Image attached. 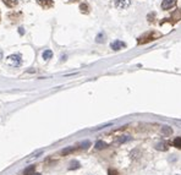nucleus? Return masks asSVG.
<instances>
[{
  "label": "nucleus",
  "mask_w": 181,
  "mask_h": 175,
  "mask_svg": "<svg viewBox=\"0 0 181 175\" xmlns=\"http://www.w3.org/2000/svg\"><path fill=\"white\" fill-rule=\"evenodd\" d=\"M173 146L176 147V148H179V150H181V136L176 137V138H175V140L173 141Z\"/></svg>",
  "instance_id": "12"
},
{
  "label": "nucleus",
  "mask_w": 181,
  "mask_h": 175,
  "mask_svg": "<svg viewBox=\"0 0 181 175\" xmlns=\"http://www.w3.org/2000/svg\"><path fill=\"white\" fill-rule=\"evenodd\" d=\"M89 146H91V142L89 141H83V142L80 143V147L81 148H88Z\"/></svg>",
  "instance_id": "17"
},
{
  "label": "nucleus",
  "mask_w": 181,
  "mask_h": 175,
  "mask_svg": "<svg viewBox=\"0 0 181 175\" xmlns=\"http://www.w3.org/2000/svg\"><path fill=\"white\" fill-rule=\"evenodd\" d=\"M94 147L97 148V150H104V148L108 147V145H107V142L99 140V141H97V142H96V146H94Z\"/></svg>",
  "instance_id": "8"
},
{
  "label": "nucleus",
  "mask_w": 181,
  "mask_h": 175,
  "mask_svg": "<svg viewBox=\"0 0 181 175\" xmlns=\"http://www.w3.org/2000/svg\"><path fill=\"white\" fill-rule=\"evenodd\" d=\"M160 34L156 33V32H148L146 34H143L142 37H139L138 39V44H143V43H147V42H151V40H154L159 37Z\"/></svg>",
  "instance_id": "1"
},
{
  "label": "nucleus",
  "mask_w": 181,
  "mask_h": 175,
  "mask_svg": "<svg viewBox=\"0 0 181 175\" xmlns=\"http://www.w3.org/2000/svg\"><path fill=\"white\" fill-rule=\"evenodd\" d=\"M173 133V129L170 126H164L162 127V135L163 136H170Z\"/></svg>",
  "instance_id": "7"
},
{
  "label": "nucleus",
  "mask_w": 181,
  "mask_h": 175,
  "mask_svg": "<svg viewBox=\"0 0 181 175\" xmlns=\"http://www.w3.org/2000/svg\"><path fill=\"white\" fill-rule=\"evenodd\" d=\"M1 56H3V53H1V51H0V59H1Z\"/></svg>",
  "instance_id": "21"
},
{
  "label": "nucleus",
  "mask_w": 181,
  "mask_h": 175,
  "mask_svg": "<svg viewBox=\"0 0 181 175\" xmlns=\"http://www.w3.org/2000/svg\"><path fill=\"white\" fill-rule=\"evenodd\" d=\"M4 3L6 4L8 6H10V8H12V6H15V5H17L16 0H4Z\"/></svg>",
  "instance_id": "15"
},
{
  "label": "nucleus",
  "mask_w": 181,
  "mask_h": 175,
  "mask_svg": "<svg viewBox=\"0 0 181 175\" xmlns=\"http://www.w3.org/2000/svg\"><path fill=\"white\" fill-rule=\"evenodd\" d=\"M97 42L98 43H102V42H104V34L103 33H99L97 36Z\"/></svg>",
  "instance_id": "18"
},
{
  "label": "nucleus",
  "mask_w": 181,
  "mask_h": 175,
  "mask_svg": "<svg viewBox=\"0 0 181 175\" xmlns=\"http://www.w3.org/2000/svg\"><path fill=\"white\" fill-rule=\"evenodd\" d=\"M80 9L82 10V12H88V6H87L86 4H81Z\"/></svg>",
  "instance_id": "19"
},
{
  "label": "nucleus",
  "mask_w": 181,
  "mask_h": 175,
  "mask_svg": "<svg viewBox=\"0 0 181 175\" xmlns=\"http://www.w3.org/2000/svg\"><path fill=\"white\" fill-rule=\"evenodd\" d=\"M130 140H131V137H128V136H121L117 141H119V143H124V142H127Z\"/></svg>",
  "instance_id": "16"
},
{
  "label": "nucleus",
  "mask_w": 181,
  "mask_h": 175,
  "mask_svg": "<svg viewBox=\"0 0 181 175\" xmlns=\"http://www.w3.org/2000/svg\"><path fill=\"white\" fill-rule=\"evenodd\" d=\"M33 175H40V174H33Z\"/></svg>",
  "instance_id": "22"
},
{
  "label": "nucleus",
  "mask_w": 181,
  "mask_h": 175,
  "mask_svg": "<svg viewBox=\"0 0 181 175\" xmlns=\"http://www.w3.org/2000/svg\"><path fill=\"white\" fill-rule=\"evenodd\" d=\"M8 64L14 66V68H18L22 64V58L20 54H12L8 58Z\"/></svg>",
  "instance_id": "2"
},
{
  "label": "nucleus",
  "mask_w": 181,
  "mask_h": 175,
  "mask_svg": "<svg viewBox=\"0 0 181 175\" xmlns=\"http://www.w3.org/2000/svg\"><path fill=\"white\" fill-rule=\"evenodd\" d=\"M50 58H53V51H51L50 49L44 50V51H43V59L48 60V59H50Z\"/></svg>",
  "instance_id": "11"
},
{
  "label": "nucleus",
  "mask_w": 181,
  "mask_h": 175,
  "mask_svg": "<svg viewBox=\"0 0 181 175\" xmlns=\"http://www.w3.org/2000/svg\"><path fill=\"white\" fill-rule=\"evenodd\" d=\"M110 47H111V49H114V50H120V49H122V48H125L126 44L124 43V42H121V40H115V42L111 43Z\"/></svg>",
  "instance_id": "4"
},
{
  "label": "nucleus",
  "mask_w": 181,
  "mask_h": 175,
  "mask_svg": "<svg viewBox=\"0 0 181 175\" xmlns=\"http://www.w3.org/2000/svg\"><path fill=\"white\" fill-rule=\"evenodd\" d=\"M80 168V163L77 162V161H72L71 163H70V170H75V169H79Z\"/></svg>",
  "instance_id": "14"
},
{
  "label": "nucleus",
  "mask_w": 181,
  "mask_h": 175,
  "mask_svg": "<svg viewBox=\"0 0 181 175\" xmlns=\"http://www.w3.org/2000/svg\"><path fill=\"white\" fill-rule=\"evenodd\" d=\"M156 148L158 151H167L168 150V145H167V143H164V142H162V143H158V145L156 146Z\"/></svg>",
  "instance_id": "13"
},
{
  "label": "nucleus",
  "mask_w": 181,
  "mask_h": 175,
  "mask_svg": "<svg viewBox=\"0 0 181 175\" xmlns=\"http://www.w3.org/2000/svg\"><path fill=\"white\" fill-rule=\"evenodd\" d=\"M175 4H176V0H163L162 9L163 10H169V9H171L173 6H175Z\"/></svg>",
  "instance_id": "3"
},
{
  "label": "nucleus",
  "mask_w": 181,
  "mask_h": 175,
  "mask_svg": "<svg viewBox=\"0 0 181 175\" xmlns=\"http://www.w3.org/2000/svg\"><path fill=\"white\" fill-rule=\"evenodd\" d=\"M38 4L44 9H48L53 6V0H38Z\"/></svg>",
  "instance_id": "6"
},
{
  "label": "nucleus",
  "mask_w": 181,
  "mask_h": 175,
  "mask_svg": "<svg viewBox=\"0 0 181 175\" xmlns=\"http://www.w3.org/2000/svg\"><path fill=\"white\" fill-rule=\"evenodd\" d=\"M75 150H76L75 147H66V148H64V150L61 151V154H63V156H68V154L75 152Z\"/></svg>",
  "instance_id": "10"
},
{
  "label": "nucleus",
  "mask_w": 181,
  "mask_h": 175,
  "mask_svg": "<svg viewBox=\"0 0 181 175\" xmlns=\"http://www.w3.org/2000/svg\"><path fill=\"white\" fill-rule=\"evenodd\" d=\"M108 174L109 175H119V173L115 170V169H109V170H108Z\"/></svg>",
  "instance_id": "20"
},
{
  "label": "nucleus",
  "mask_w": 181,
  "mask_h": 175,
  "mask_svg": "<svg viewBox=\"0 0 181 175\" xmlns=\"http://www.w3.org/2000/svg\"><path fill=\"white\" fill-rule=\"evenodd\" d=\"M34 170H36V167L34 165H31V167H27L23 170V175H33L34 174Z\"/></svg>",
  "instance_id": "9"
},
{
  "label": "nucleus",
  "mask_w": 181,
  "mask_h": 175,
  "mask_svg": "<svg viewBox=\"0 0 181 175\" xmlns=\"http://www.w3.org/2000/svg\"><path fill=\"white\" fill-rule=\"evenodd\" d=\"M131 4V0H116L115 5L119 9H126Z\"/></svg>",
  "instance_id": "5"
}]
</instances>
